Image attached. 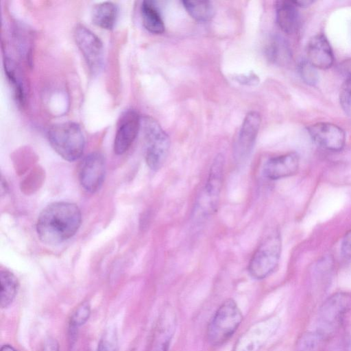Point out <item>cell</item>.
<instances>
[{"instance_id": "obj_1", "label": "cell", "mask_w": 351, "mask_h": 351, "mask_svg": "<svg viewBox=\"0 0 351 351\" xmlns=\"http://www.w3.org/2000/svg\"><path fill=\"white\" fill-rule=\"evenodd\" d=\"M81 223V211L76 204L68 202H53L40 213L36 232L43 243L57 245L74 236Z\"/></svg>"}, {"instance_id": "obj_2", "label": "cell", "mask_w": 351, "mask_h": 351, "mask_svg": "<svg viewBox=\"0 0 351 351\" xmlns=\"http://www.w3.org/2000/svg\"><path fill=\"white\" fill-rule=\"evenodd\" d=\"M47 138L55 152L67 161H75L83 154L85 137L77 123L68 121L52 125L47 131Z\"/></svg>"}, {"instance_id": "obj_3", "label": "cell", "mask_w": 351, "mask_h": 351, "mask_svg": "<svg viewBox=\"0 0 351 351\" xmlns=\"http://www.w3.org/2000/svg\"><path fill=\"white\" fill-rule=\"evenodd\" d=\"M243 318L242 313L233 299L224 300L208 324L206 338L208 343L214 346L226 343L235 333Z\"/></svg>"}, {"instance_id": "obj_4", "label": "cell", "mask_w": 351, "mask_h": 351, "mask_svg": "<svg viewBox=\"0 0 351 351\" xmlns=\"http://www.w3.org/2000/svg\"><path fill=\"white\" fill-rule=\"evenodd\" d=\"M145 142V158L149 169L159 170L164 165L170 148V139L166 132L154 118H141Z\"/></svg>"}, {"instance_id": "obj_5", "label": "cell", "mask_w": 351, "mask_h": 351, "mask_svg": "<svg viewBox=\"0 0 351 351\" xmlns=\"http://www.w3.org/2000/svg\"><path fill=\"white\" fill-rule=\"evenodd\" d=\"M281 238L278 231L268 234L254 251L248 264V272L254 279L269 276L278 266L281 254Z\"/></svg>"}, {"instance_id": "obj_6", "label": "cell", "mask_w": 351, "mask_h": 351, "mask_svg": "<svg viewBox=\"0 0 351 351\" xmlns=\"http://www.w3.org/2000/svg\"><path fill=\"white\" fill-rule=\"evenodd\" d=\"M351 309V295L337 293L321 306L317 315L315 332L324 340L338 329L345 315Z\"/></svg>"}, {"instance_id": "obj_7", "label": "cell", "mask_w": 351, "mask_h": 351, "mask_svg": "<svg viewBox=\"0 0 351 351\" xmlns=\"http://www.w3.org/2000/svg\"><path fill=\"white\" fill-rule=\"evenodd\" d=\"M225 159L222 154H217L213 160L208 175L197 200L196 211L203 216L215 213L218 208L221 191Z\"/></svg>"}, {"instance_id": "obj_8", "label": "cell", "mask_w": 351, "mask_h": 351, "mask_svg": "<svg viewBox=\"0 0 351 351\" xmlns=\"http://www.w3.org/2000/svg\"><path fill=\"white\" fill-rule=\"evenodd\" d=\"M73 36L90 72L93 74L99 73L104 60V49L100 38L81 24L75 27Z\"/></svg>"}, {"instance_id": "obj_9", "label": "cell", "mask_w": 351, "mask_h": 351, "mask_svg": "<svg viewBox=\"0 0 351 351\" xmlns=\"http://www.w3.org/2000/svg\"><path fill=\"white\" fill-rule=\"evenodd\" d=\"M278 324L276 317L265 318L254 323L239 337L232 351H261Z\"/></svg>"}, {"instance_id": "obj_10", "label": "cell", "mask_w": 351, "mask_h": 351, "mask_svg": "<svg viewBox=\"0 0 351 351\" xmlns=\"http://www.w3.org/2000/svg\"><path fill=\"white\" fill-rule=\"evenodd\" d=\"M106 159L99 152L86 156L79 167V180L82 186L93 193L101 186L106 175Z\"/></svg>"}, {"instance_id": "obj_11", "label": "cell", "mask_w": 351, "mask_h": 351, "mask_svg": "<svg viewBox=\"0 0 351 351\" xmlns=\"http://www.w3.org/2000/svg\"><path fill=\"white\" fill-rule=\"evenodd\" d=\"M141 128V118L137 111L129 109L121 114L117 124L113 143L116 154H123L130 149Z\"/></svg>"}, {"instance_id": "obj_12", "label": "cell", "mask_w": 351, "mask_h": 351, "mask_svg": "<svg viewBox=\"0 0 351 351\" xmlns=\"http://www.w3.org/2000/svg\"><path fill=\"white\" fill-rule=\"evenodd\" d=\"M261 123V118L257 112L252 111L246 114L233 146V154L237 161H243L250 154Z\"/></svg>"}, {"instance_id": "obj_13", "label": "cell", "mask_w": 351, "mask_h": 351, "mask_svg": "<svg viewBox=\"0 0 351 351\" xmlns=\"http://www.w3.org/2000/svg\"><path fill=\"white\" fill-rule=\"evenodd\" d=\"M307 130L313 142L326 150L340 151L345 145V132L335 124L326 122L316 123L308 126Z\"/></svg>"}, {"instance_id": "obj_14", "label": "cell", "mask_w": 351, "mask_h": 351, "mask_svg": "<svg viewBox=\"0 0 351 351\" xmlns=\"http://www.w3.org/2000/svg\"><path fill=\"white\" fill-rule=\"evenodd\" d=\"M176 326L173 310L165 308L158 319L147 351H169Z\"/></svg>"}, {"instance_id": "obj_15", "label": "cell", "mask_w": 351, "mask_h": 351, "mask_svg": "<svg viewBox=\"0 0 351 351\" xmlns=\"http://www.w3.org/2000/svg\"><path fill=\"white\" fill-rule=\"evenodd\" d=\"M300 159L295 152L287 153L269 158L263 167V174L269 180H278L295 174Z\"/></svg>"}, {"instance_id": "obj_16", "label": "cell", "mask_w": 351, "mask_h": 351, "mask_svg": "<svg viewBox=\"0 0 351 351\" xmlns=\"http://www.w3.org/2000/svg\"><path fill=\"white\" fill-rule=\"evenodd\" d=\"M307 60L316 69H328L333 64L334 54L326 37L322 34L313 36L306 46Z\"/></svg>"}, {"instance_id": "obj_17", "label": "cell", "mask_w": 351, "mask_h": 351, "mask_svg": "<svg viewBox=\"0 0 351 351\" xmlns=\"http://www.w3.org/2000/svg\"><path fill=\"white\" fill-rule=\"evenodd\" d=\"M276 22L285 33H295L300 25L298 7L294 1H278L275 3Z\"/></svg>"}, {"instance_id": "obj_18", "label": "cell", "mask_w": 351, "mask_h": 351, "mask_svg": "<svg viewBox=\"0 0 351 351\" xmlns=\"http://www.w3.org/2000/svg\"><path fill=\"white\" fill-rule=\"evenodd\" d=\"M118 16V7L111 1H104L94 5L91 11L93 23L104 29H112Z\"/></svg>"}, {"instance_id": "obj_19", "label": "cell", "mask_w": 351, "mask_h": 351, "mask_svg": "<svg viewBox=\"0 0 351 351\" xmlns=\"http://www.w3.org/2000/svg\"><path fill=\"white\" fill-rule=\"evenodd\" d=\"M3 65L5 73L14 92L15 99L19 105H25L26 89L19 68L13 60L8 57L4 58Z\"/></svg>"}, {"instance_id": "obj_20", "label": "cell", "mask_w": 351, "mask_h": 351, "mask_svg": "<svg viewBox=\"0 0 351 351\" xmlns=\"http://www.w3.org/2000/svg\"><path fill=\"white\" fill-rule=\"evenodd\" d=\"M266 56L269 61L278 66L288 64L292 58L291 50L282 36L272 37L266 47Z\"/></svg>"}, {"instance_id": "obj_21", "label": "cell", "mask_w": 351, "mask_h": 351, "mask_svg": "<svg viewBox=\"0 0 351 351\" xmlns=\"http://www.w3.org/2000/svg\"><path fill=\"white\" fill-rule=\"evenodd\" d=\"M141 15L145 28L149 32L160 34L165 32V24L161 14L154 3L143 1L141 5Z\"/></svg>"}, {"instance_id": "obj_22", "label": "cell", "mask_w": 351, "mask_h": 351, "mask_svg": "<svg viewBox=\"0 0 351 351\" xmlns=\"http://www.w3.org/2000/svg\"><path fill=\"white\" fill-rule=\"evenodd\" d=\"M1 307L5 308L14 301L19 289V282L11 271L3 269L0 272Z\"/></svg>"}, {"instance_id": "obj_23", "label": "cell", "mask_w": 351, "mask_h": 351, "mask_svg": "<svg viewBox=\"0 0 351 351\" xmlns=\"http://www.w3.org/2000/svg\"><path fill=\"white\" fill-rule=\"evenodd\" d=\"M183 6L195 21L206 22L215 15V8L209 1H182Z\"/></svg>"}, {"instance_id": "obj_24", "label": "cell", "mask_w": 351, "mask_h": 351, "mask_svg": "<svg viewBox=\"0 0 351 351\" xmlns=\"http://www.w3.org/2000/svg\"><path fill=\"white\" fill-rule=\"evenodd\" d=\"M90 315V306L87 302L81 303L71 313L69 322V335L71 341L74 339L77 329L87 322Z\"/></svg>"}, {"instance_id": "obj_25", "label": "cell", "mask_w": 351, "mask_h": 351, "mask_svg": "<svg viewBox=\"0 0 351 351\" xmlns=\"http://www.w3.org/2000/svg\"><path fill=\"white\" fill-rule=\"evenodd\" d=\"M323 340L315 332H306L298 339L295 351H318Z\"/></svg>"}, {"instance_id": "obj_26", "label": "cell", "mask_w": 351, "mask_h": 351, "mask_svg": "<svg viewBox=\"0 0 351 351\" xmlns=\"http://www.w3.org/2000/svg\"><path fill=\"white\" fill-rule=\"evenodd\" d=\"M96 351H119L118 337L116 329L110 327L105 330L99 341Z\"/></svg>"}, {"instance_id": "obj_27", "label": "cell", "mask_w": 351, "mask_h": 351, "mask_svg": "<svg viewBox=\"0 0 351 351\" xmlns=\"http://www.w3.org/2000/svg\"><path fill=\"white\" fill-rule=\"evenodd\" d=\"M298 72L302 80L309 86H315L319 80L317 69L307 60H302L298 64Z\"/></svg>"}, {"instance_id": "obj_28", "label": "cell", "mask_w": 351, "mask_h": 351, "mask_svg": "<svg viewBox=\"0 0 351 351\" xmlns=\"http://www.w3.org/2000/svg\"><path fill=\"white\" fill-rule=\"evenodd\" d=\"M339 103L344 112L351 117V76H348L341 86Z\"/></svg>"}, {"instance_id": "obj_29", "label": "cell", "mask_w": 351, "mask_h": 351, "mask_svg": "<svg viewBox=\"0 0 351 351\" xmlns=\"http://www.w3.org/2000/svg\"><path fill=\"white\" fill-rule=\"evenodd\" d=\"M233 79L238 83L246 86H255L259 82L258 75L252 71L245 74H237L233 76Z\"/></svg>"}, {"instance_id": "obj_30", "label": "cell", "mask_w": 351, "mask_h": 351, "mask_svg": "<svg viewBox=\"0 0 351 351\" xmlns=\"http://www.w3.org/2000/svg\"><path fill=\"white\" fill-rule=\"evenodd\" d=\"M341 251L345 258H351V230L345 234L342 240Z\"/></svg>"}, {"instance_id": "obj_31", "label": "cell", "mask_w": 351, "mask_h": 351, "mask_svg": "<svg viewBox=\"0 0 351 351\" xmlns=\"http://www.w3.org/2000/svg\"><path fill=\"white\" fill-rule=\"evenodd\" d=\"M40 351H60L59 345L56 339L49 338L44 342Z\"/></svg>"}, {"instance_id": "obj_32", "label": "cell", "mask_w": 351, "mask_h": 351, "mask_svg": "<svg viewBox=\"0 0 351 351\" xmlns=\"http://www.w3.org/2000/svg\"><path fill=\"white\" fill-rule=\"evenodd\" d=\"M342 72L348 76H351V59L346 60L341 64Z\"/></svg>"}, {"instance_id": "obj_33", "label": "cell", "mask_w": 351, "mask_h": 351, "mask_svg": "<svg viewBox=\"0 0 351 351\" xmlns=\"http://www.w3.org/2000/svg\"><path fill=\"white\" fill-rule=\"evenodd\" d=\"M294 2L298 8H305L313 3V1L310 0L294 1Z\"/></svg>"}, {"instance_id": "obj_34", "label": "cell", "mask_w": 351, "mask_h": 351, "mask_svg": "<svg viewBox=\"0 0 351 351\" xmlns=\"http://www.w3.org/2000/svg\"><path fill=\"white\" fill-rule=\"evenodd\" d=\"M1 351H17L10 345H4L1 348Z\"/></svg>"}, {"instance_id": "obj_35", "label": "cell", "mask_w": 351, "mask_h": 351, "mask_svg": "<svg viewBox=\"0 0 351 351\" xmlns=\"http://www.w3.org/2000/svg\"><path fill=\"white\" fill-rule=\"evenodd\" d=\"M131 351H136L135 350H132Z\"/></svg>"}]
</instances>
